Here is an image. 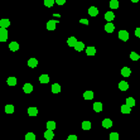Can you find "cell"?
Wrapping results in <instances>:
<instances>
[{"instance_id":"obj_1","label":"cell","mask_w":140,"mask_h":140,"mask_svg":"<svg viewBox=\"0 0 140 140\" xmlns=\"http://www.w3.org/2000/svg\"><path fill=\"white\" fill-rule=\"evenodd\" d=\"M119 39H121L123 42H127V39H129V32L127 31H120L119 32Z\"/></svg>"},{"instance_id":"obj_2","label":"cell","mask_w":140,"mask_h":140,"mask_svg":"<svg viewBox=\"0 0 140 140\" xmlns=\"http://www.w3.org/2000/svg\"><path fill=\"white\" fill-rule=\"evenodd\" d=\"M57 23H59V20H53V19H51V20L47 23V29H48V31H54Z\"/></svg>"},{"instance_id":"obj_3","label":"cell","mask_w":140,"mask_h":140,"mask_svg":"<svg viewBox=\"0 0 140 140\" xmlns=\"http://www.w3.org/2000/svg\"><path fill=\"white\" fill-rule=\"evenodd\" d=\"M8 39V31L5 28H0V42H6Z\"/></svg>"},{"instance_id":"obj_4","label":"cell","mask_w":140,"mask_h":140,"mask_svg":"<svg viewBox=\"0 0 140 140\" xmlns=\"http://www.w3.org/2000/svg\"><path fill=\"white\" fill-rule=\"evenodd\" d=\"M112 120L111 119H104L102 120V127H105V129H110L111 126H112Z\"/></svg>"},{"instance_id":"obj_5","label":"cell","mask_w":140,"mask_h":140,"mask_svg":"<svg viewBox=\"0 0 140 140\" xmlns=\"http://www.w3.org/2000/svg\"><path fill=\"white\" fill-rule=\"evenodd\" d=\"M105 19L107 20V23H111L114 19H115V14L112 12H106L105 13Z\"/></svg>"},{"instance_id":"obj_6","label":"cell","mask_w":140,"mask_h":140,"mask_svg":"<svg viewBox=\"0 0 140 140\" xmlns=\"http://www.w3.org/2000/svg\"><path fill=\"white\" fill-rule=\"evenodd\" d=\"M44 138L46 140H52L54 138V133H53V130H46V133H44Z\"/></svg>"},{"instance_id":"obj_7","label":"cell","mask_w":140,"mask_h":140,"mask_svg":"<svg viewBox=\"0 0 140 140\" xmlns=\"http://www.w3.org/2000/svg\"><path fill=\"white\" fill-rule=\"evenodd\" d=\"M131 75V69L129 68V67H124V68H121V76H124V77H129Z\"/></svg>"},{"instance_id":"obj_8","label":"cell","mask_w":140,"mask_h":140,"mask_svg":"<svg viewBox=\"0 0 140 140\" xmlns=\"http://www.w3.org/2000/svg\"><path fill=\"white\" fill-rule=\"evenodd\" d=\"M9 25H10V20L9 19H0V27L1 28H5L6 29Z\"/></svg>"},{"instance_id":"obj_9","label":"cell","mask_w":140,"mask_h":140,"mask_svg":"<svg viewBox=\"0 0 140 140\" xmlns=\"http://www.w3.org/2000/svg\"><path fill=\"white\" fill-rule=\"evenodd\" d=\"M9 49H10L12 52H16V51L19 49V43H18V42H10Z\"/></svg>"},{"instance_id":"obj_10","label":"cell","mask_w":140,"mask_h":140,"mask_svg":"<svg viewBox=\"0 0 140 140\" xmlns=\"http://www.w3.org/2000/svg\"><path fill=\"white\" fill-rule=\"evenodd\" d=\"M88 14L91 16H97L98 15V9H97L96 6H91V8L88 9Z\"/></svg>"},{"instance_id":"obj_11","label":"cell","mask_w":140,"mask_h":140,"mask_svg":"<svg viewBox=\"0 0 140 140\" xmlns=\"http://www.w3.org/2000/svg\"><path fill=\"white\" fill-rule=\"evenodd\" d=\"M119 88H120L121 91H127V88H129V83H127L126 81H121V82L119 83Z\"/></svg>"},{"instance_id":"obj_12","label":"cell","mask_w":140,"mask_h":140,"mask_svg":"<svg viewBox=\"0 0 140 140\" xmlns=\"http://www.w3.org/2000/svg\"><path fill=\"white\" fill-rule=\"evenodd\" d=\"M76 43H77L76 37H69V38L67 39V44H68L69 47H75L76 46Z\"/></svg>"},{"instance_id":"obj_13","label":"cell","mask_w":140,"mask_h":140,"mask_svg":"<svg viewBox=\"0 0 140 140\" xmlns=\"http://www.w3.org/2000/svg\"><path fill=\"white\" fill-rule=\"evenodd\" d=\"M125 105H126V106H129V107L131 109V107H134V106H135V100H134L133 97H127V98H126V104H125Z\"/></svg>"},{"instance_id":"obj_14","label":"cell","mask_w":140,"mask_h":140,"mask_svg":"<svg viewBox=\"0 0 140 140\" xmlns=\"http://www.w3.org/2000/svg\"><path fill=\"white\" fill-rule=\"evenodd\" d=\"M23 91L25 93H31L32 91H33V85H31V83H25L24 86H23Z\"/></svg>"},{"instance_id":"obj_15","label":"cell","mask_w":140,"mask_h":140,"mask_svg":"<svg viewBox=\"0 0 140 140\" xmlns=\"http://www.w3.org/2000/svg\"><path fill=\"white\" fill-rule=\"evenodd\" d=\"M28 66H29L31 68H35V67L38 66V59H35V58L28 59Z\"/></svg>"},{"instance_id":"obj_16","label":"cell","mask_w":140,"mask_h":140,"mask_svg":"<svg viewBox=\"0 0 140 140\" xmlns=\"http://www.w3.org/2000/svg\"><path fill=\"white\" fill-rule=\"evenodd\" d=\"M86 54L87 56H95L96 54V48L95 47H87L86 48Z\"/></svg>"},{"instance_id":"obj_17","label":"cell","mask_w":140,"mask_h":140,"mask_svg":"<svg viewBox=\"0 0 140 140\" xmlns=\"http://www.w3.org/2000/svg\"><path fill=\"white\" fill-rule=\"evenodd\" d=\"M56 126H57V124H56L53 120L47 121V130H54V129H56Z\"/></svg>"},{"instance_id":"obj_18","label":"cell","mask_w":140,"mask_h":140,"mask_svg":"<svg viewBox=\"0 0 140 140\" xmlns=\"http://www.w3.org/2000/svg\"><path fill=\"white\" fill-rule=\"evenodd\" d=\"M105 31L107 32V33H112V32L115 31V25H114L112 23H106V25H105Z\"/></svg>"},{"instance_id":"obj_19","label":"cell","mask_w":140,"mask_h":140,"mask_svg":"<svg viewBox=\"0 0 140 140\" xmlns=\"http://www.w3.org/2000/svg\"><path fill=\"white\" fill-rule=\"evenodd\" d=\"M52 92L53 93L61 92V85H59V83H53V85H52Z\"/></svg>"},{"instance_id":"obj_20","label":"cell","mask_w":140,"mask_h":140,"mask_svg":"<svg viewBox=\"0 0 140 140\" xmlns=\"http://www.w3.org/2000/svg\"><path fill=\"white\" fill-rule=\"evenodd\" d=\"M83 98L85 100H92L93 98V92L92 91H85V93H83Z\"/></svg>"},{"instance_id":"obj_21","label":"cell","mask_w":140,"mask_h":140,"mask_svg":"<svg viewBox=\"0 0 140 140\" xmlns=\"http://www.w3.org/2000/svg\"><path fill=\"white\" fill-rule=\"evenodd\" d=\"M77 52H81V51H83L85 49V44H83V42H78L77 41V43H76V46L73 47Z\"/></svg>"},{"instance_id":"obj_22","label":"cell","mask_w":140,"mask_h":140,"mask_svg":"<svg viewBox=\"0 0 140 140\" xmlns=\"http://www.w3.org/2000/svg\"><path fill=\"white\" fill-rule=\"evenodd\" d=\"M93 110H95L96 112H101V111H102V104H101V102H95V104H93Z\"/></svg>"},{"instance_id":"obj_23","label":"cell","mask_w":140,"mask_h":140,"mask_svg":"<svg viewBox=\"0 0 140 140\" xmlns=\"http://www.w3.org/2000/svg\"><path fill=\"white\" fill-rule=\"evenodd\" d=\"M39 81H41V83H48L49 82V76L48 75H41Z\"/></svg>"},{"instance_id":"obj_24","label":"cell","mask_w":140,"mask_h":140,"mask_svg":"<svg viewBox=\"0 0 140 140\" xmlns=\"http://www.w3.org/2000/svg\"><path fill=\"white\" fill-rule=\"evenodd\" d=\"M28 114H29V116H37L38 115V109L37 107H29Z\"/></svg>"},{"instance_id":"obj_25","label":"cell","mask_w":140,"mask_h":140,"mask_svg":"<svg viewBox=\"0 0 140 140\" xmlns=\"http://www.w3.org/2000/svg\"><path fill=\"white\" fill-rule=\"evenodd\" d=\"M130 59H131V61H139L140 56L136 52H131V53H130Z\"/></svg>"},{"instance_id":"obj_26","label":"cell","mask_w":140,"mask_h":140,"mask_svg":"<svg viewBox=\"0 0 140 140\" xmlns=\"http://www.w3.org/2000/svg\"><path fill=\"white\" fill-rule=\"evenodd\" d=\"M109 5L111 9H117V8H119V1H117V0H111Z\"/></svg>"},{"instance_id":"obj_27","label":"cell","mask_w":140,"mask_h":140,"mask_svg":"<svg viewBox=\"0 0 140 140\" xmlns=\"http://www.w3.org/2000/svg\"><path fill=\"white\" fill-rule=\"evenodd\" d=\"M82 129H83V130H90V129H91V123L87 121V120H85V121L82 123Z\"/></svg>"},{"instance_id":"obj_28","label":"cell","mask_w":140,"mask_h":140,"mask_svg":"<svg viewBox=\"0 0 140 140\" xmlns=\"http://www.w3.org/2000/svg\"><path fill=\"white\" fill-rule=\"evenodd\" d=\"M6 83H8L9 86H15L16 85V78L15 77H9L8 78V81H6Z\"/></svg>"},{"instance_id":"obj_29","label":"cell","mask_w":140,"mask_h":140,"mask_svg":"<svg viewBox=\"0 0 140 140\" xmlns=\"http://www.w3.org/2000/svg\"><path fill=\"white\" fill-rule=\"evenodd\" d=\"M5 112L6 114H13L14 112V106L13 105H6L5 106Z\"/></svg>"},{"instance_id":"obj_30","label":"cell","mask_w":140,"mask_h":140,"mask_svg":"<svg viewBox=\"0 0 140 140\" xmlns=\"http://www.w3.org/2000/svg\"><path fill=\"white\" fill-rule=\"evenodd\" d=\"M121 112H123V114H130V112H131V109H130L129 106H126V105H123V106H121Z\"/></svg>"},{"instance_id":"obj_31","label":"cell","mask_w":140,"mask_h":140,"mask_svg":"<svg viewBox=\"0 0 140 140\" xmlns=\"http://www.w3.org/2000/svg\"><path fill=\"white\" fill-rule=\"evenodd\" d=\"M25 140H35V134L34 133H28L25 135Z\"/></svg>"},{"instance_id":"obj_32","label":"cell","mask_w":140,"mask_h":140,"mask_svg":"<svg viewBox=\"0 0 140 140\" xmlns=\"http://www.w3.org/2000/svg\"><path fill=\"white\" fill-rule=\"evenodd\" d=\"M44 5L47 8H52L54 5V0H44Z\"/></svg>"},{"instance_id":"obj_33","label":"cell","mask_w":140,"mask_h":140,"mask_svg":"<svg viewBox=\"0 0 140 140\" xmlns=\"http://www.w3.org/2000/svg\"><path fill=\"white\" fill-rule=\"evenodd\" d=\"M109 138H110V140H119V134L117 133H111Z\"/></svg>"},{"instance_id":"obj_34","label":"cell","mask_w":140,"mask_h":140,"mask_svg":"<svg viewBox=\"0 0 140 140\" xmlns=\"http://www.w3.org/2000/svg\"><path fill=\"white\" fill-rule=\"evenodd\" d=\"M54 3L58 4V5H63V4L66 3V0H54Z\"/></svg>"},{"instance_id":"obj_35","label":"cell","mask_w":140,"mask_h":140,"mask_svg":"<svg viewBox=\"0 0 140 140\" xmlns=\"http://www.w3.org/2000/svg\"><path fill=\"white\" fill-rule=\"evenodd\" d=\"M67 140H77V136H76V135H69V136L67 138Z\"/></svg>"},{"instance_id":"obj_36","label":"cell","mask_w":140,"mask_h":140,"mask_svg":"<svg viewBox=\"0 0 140 140\" xmlns=\"http://www.w3.org/2000/svg\"><path fill=\"white\" fill-rule=\"evenodd\" d=\"M79 23H82V24H86V25H87V24H88V20H87V19H79Z\"/></svg>"},{"instance_id":"obj_37","label":"cell","mask_w":140,"mask_h":140,"mask_svg":"<svg viewBox=\"0 0 140 140\" xmlns=\"http://www.w3.org/2000/svg\"><path fill=\"white\" fill-rule=\"evenodd\" d=\"M135 35H136L138 38H140V28H136V29H135Z\"/></svg>"},{"instance_id":"obj_38","label":"cell","mask_w":140,"mask_h":140,"mask_svg":"<svg viewBox=\"0 0 140 140\" xmlns=\"http://www.w3.org/2000/svg\"><path fill=\"white\" fill-rule=\"evenodd\" d=\"M131 1H133V3H138L139 0H131Z\"/></svg>"},{"instance_id":"obj_39","label":"cell","mask_w":140,"mask_h":140,"mask_svg":"<svg viewBox=\"0 0 140 140\" xmlns=\"http://www.w3.org/2000/svg\"><path fill=\"white\" fill-rule=\"evenodd\" d=\"M139 18H140V14H139Z\"/></svg>"}]
</instances>
